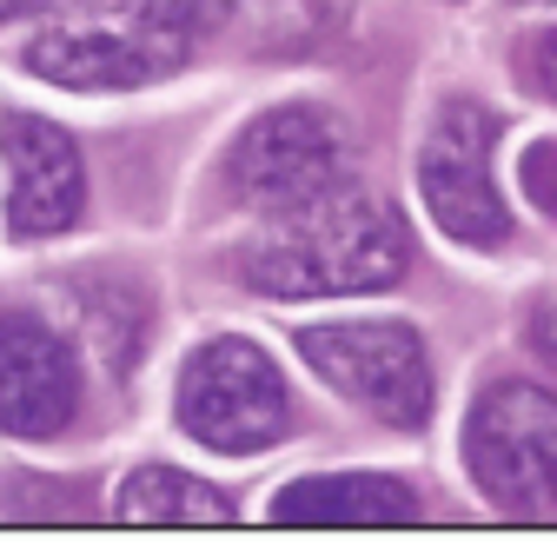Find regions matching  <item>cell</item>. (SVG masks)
<instances>
[{"mask_svg":"<svg viewBox=\"0 0 557 544\" xmlns=\"http://www.w3.org/2000/svg\"><path fill=\"white\" fill-rule=\"evenodd\" d=\"M411 265V239L392 199L338 180L299 207H278L239 252L233 272L265 299H338L379 293Z\"/></svg>","mask_w":557,"mask_h":544,"instance_id":"1","label":"cell"},{"mask_svg":"<svg viewBox=\"0 0 557 544\" xmlns=\"http://www.w3.org/2000/svg\"><path fill=\"white\" fill-rule=\"evenodd\" d=\"M193 53V14L180 0H60L21 60L74 94H120L166 81Z\"/></svg>","mask_w":557,"mask_h":544,"instance_id":"2","label":"cell"},{"mask_svg":"<svg viewBox=\"0 0 557 544\" xmlns=\"http://www.w3.org/2000/svg\"><path fill=\"white\" fill-rule=\"evenodd\" d=\"M465 465L511 518H557V392L498 379L465 419Z\"/></svg>","mask_w":557,"mask_h":544,"instance_id":"3","label":"cell"},{"mask_svg":"<svg viewBox=\"0 0 557 544\" xmlns=\"http://www.w3.org/2000/svg\"><path fill=\"white\" fill-rule=\"evenodd\" d=\"M180 425L206 452H226V458L265 452L293 432L286 372L252 338H206L180 372Z\"/></svg>","mask_w":557,"mask_h":544,"instance_id":"4","label":"cell"},{"mask_svg":"<svg viewBox=\"0 0 557 544\" xmlns=\"http://www.w3.org/2000/svg\"><path fill=\"white\" fill-rule=\"evenodd\" d=\"M299 359L372 419L418 432L432 419V359L425 338L398 319H345V325H306Z\"/></svg>","mask_w":557,"mask_h":544,"instance_id":"5","label":"cell"},{"mask_svg":"<svg viewBox=\"0 0 557 544\" xmlns=\"http://www.w3.org/2000/svg\"><path fill=\"white\" fill-rule=\"evenodd\" d=\"M352 166V133L325 107H272L239 126V140L220 160V180L246 207H299V199L325 193Z\"/></svg>","mask_w":557,"mask_h":544,"instance_id":"6","label":"cell"},{"mask_svg":"<svg viewBox=\"0 0 557 544\" xmlns=\"http://www.w3.org/2000/svg\"><path fill=\"white\" fill-rule=\"evenodd\" d=\"M492 153H498V120L478 100H445L438 120L425 126V147H418V199L458 246L511 239V207L492 180Z\"/></svg>","mask_w":557,"mask_h":544,"instance_id":"7","label":"cell"},{"mask_svg":"<svg viewBox=\"0 0 557 544\" xmlns=\"http://www.w3.org/2000/svg\"><path fill=\"white\" fill-rule=\"evenodd\" d=\"M0 160H8V233L53 239L87 207L81 147L40 113H0Z\"/></svg>","mask_w":557,"mask_h":544,"instance_id":"8","label":"cell"},{"mask_svg":"<svg viewBox=\"0 0 557 544\" xmlns=\"http://www.w3.org/2000/svg\"><path fill=\"white\" fill-rule=\"evenodd\" d=\"M81 412V366L74 346L34 312L0 306V432L53 438Z\"/></svg>","mask_w":557,"mask_h":544,"instance_id":"9","label":"cell"},{"mask_svg":"<svg viewBox=\"0 0 557 544\" xmlns=\"http://www.w3.org/2000/svg\"><path fill=\"white\" fill-rule=\"evenodd\" d=\"M278 524H405L418 518L411 485L379 479V471H352V479H299L272 505Z\"/></svg>","mask_w":557,"mask_h":544,"instance_id":"10","label":"cell"},{"mask_svg":"<svg viewBox=\"0 0 557 544\" xmlns=\"http://www.w3.org/2000/svg\"><path fill=\"white\" fill-rule=\"evenodd\" d=\"M120 518H139V524H226L233 505H226L220 485L193 479V471L139 465L133 479L120 485Z\"/></svg>","mask_w":557,"mask_h":544,"instance_id":"11","label":"cell"},{"mask_svg":"<svg viewBox=\"0 0 557 544\" xmlns=\"http://www.w3.org/2000/svg\"><path fill=\"white\" fill-rule=\"evenodd\" d=\"M518 186L531 193V207L557 226V140H531L518 153Z\"/></svg>","mask_w":557,"mask_h":544,"instance_id":"12","label":"cell"},{"mask_svg":"<svg viewBox=\"0 0 557 544\" xmlns=\"http://www.w3.org/2000/svg\"><path fill=\"white\" fill-rule=\"evenodd\" d=\"M524 74L544 100H557V27H544L531 47H524Z\"/></svg>","mask_w":557,"mask_h":544,"instance_id":"13","label":"cell"},{"mask_svg":"<svg viewBox=\"0 0 557 544\" xmlns=\"http://www.w3.org/2000/svg\"><path fill=\"white\" fill-rule=\"evenodd\" d=\"M531 338H537V353L557 366V293L537 299V312H531Z\"/></svg>","mask_w":557,"mask_h":544,"instance_id":"14","label":"cell"},{"mask_svg":"<svg viewBox=\"0 0 557 544\" xmlns=\"http://www.w3.org/2000/svg\"><path fill=\"white\" fill-rule=\"evenodd\" d=\"M47 0H0V21H21V14H40Z\"/></svg>","mask_w":557,"mask_h":544,"instance_id":"15","label":"cell"}]
</instances>
